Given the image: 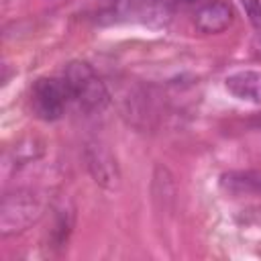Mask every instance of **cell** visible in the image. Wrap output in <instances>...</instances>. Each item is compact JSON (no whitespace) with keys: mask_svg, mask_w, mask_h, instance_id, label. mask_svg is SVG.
<instances>
[{"mask_svg":"<svg viewBox=\"0 0 261 261\" xmlns=\"http://www.w3.org/2000/svg\"><path fill=\"white\" fill-rule=\"evenodd\" d=\"M224 86L234 98L261 104V71H251V69L237 71L226 77Z\"/></svg>","mask_w":261,"mask_h":261,"instance_id":"cell-7","label":"cell"},{"mask_svg":"<svg viewBox=\"0 0 261 261\" xmlns=\"http://www.w3.org/2000/svg\"><path fill=\"white\" fill-rule=\"evenodd\" d=\"M63 80L67 82L71 100H75L80 108H84L86 112H100L106 108L110 100L108 90L86 61H71L65 69Z\"/></svg>","mask_w":261,"mask_h":261,"instance_id":"cell-1","label":"cell"},{"mask_svg":"<svg viewBox=\"0 0 261 261\" xmlns=\"http://www.w3.org/2000/svg\"><path fill=\"white\" fill-rule=\"evenodd\" d=\"M88 167L96 181H100L106 188L118 186V167L114 157L100 145H92L88 149Z\"/></svg>","mask_w":261,"mask_h":261,"instance_id":"cell-6","label":"cell"},{"mask_svg":"<svg viewBox=\"0 0 261 261\" xmlns=\"http://www.w3.org/2000/svg\"><path fill=\"white\" fill-rule=\"evenodd\" d=\"M232 22V8L224 0H214L206 6H202L196 14V29L206 35L222 33Z\"/></svg>","mask_w":261,"mask_h":261,"instance_id":"cell-4","label":"cell"},{"mask_svg":"<svg viewBox=\"0 0 261 261\" xmlns=\"http://www.w3.org/2000/svg\"><path fill=\"white\" fill-rule=\"evenodd\" d=\"M253 47H255V51L261 55V33L255 37V41H253Z\"/></svg>","mask_w":261,"mask_h":261,"instance_id":"cell-9","label":"cell"},{"mask_svg":"<svg viewBox=\"0 0 261 261\" xmlns=\"http://www.w3.org/2000/svg\"><path fill=\"white\" fill-rule=\"evenodd\" d=\"M245 14L255 29H261V0H241Z\"/></svg>","mask_w":261,"mask_h":261,"instance_id":"cell-8","label":"cell"},{"mask_svg":"<svg viewBox=\"0 0 261 261\" xmlns=\"http://www.w3.org/2000/svg\"><path fill=\"white\" fill-rule=\"evenodd\" d=\"M41 214H43V204L35 194L31 192L8 194L4 196L0 206V232L4 237L12 232H20L33 222H37Z\"/></svg>","mask_w":261,"mask_h":261,"instance_id":"cell-2","label":"cell"},{"mask_svg":"<svg viewBox=\"0 0 261 261\" xmlns=\"http://www.w3.org/2000/svg\"><path fill=\"white\" fill-rule=\"evenodd\" d=\"M188 2H194V0H188Z\"/></svg>","mask_w":261,"mask_h":261,"instance_id":"cell-10","label":"cell"},{"mask_svg":"<svg viewBox=\"0 0 261 261\" xmlns=\"http://www.w3.org/2000/svg\"><path fill=\"white\" fill-rule=\"evenodd\" d=\"M220 188L230 196H259L261 194V171L259 169L226 171L220 177Z\"/></svg>","mask_w":261,"mask_h":261,"instance_id":"cell-5","label":"cell"},{"mask_svg":"<svg viewBox=\"0 0 261 261\" xmlns=\"http://www.w3.org/2000/svg\"><path fill=\"white\" fill-rule=\"evenodd\" d=\"M71 100V92L65 80L59 77H41L33 86L31 102L33 110L43 120H57Z\"/></svg>","mask_w":261,"mask_h":261,"instance_id":"cell-3","label":"cell"}]
</instances>
